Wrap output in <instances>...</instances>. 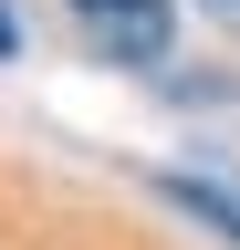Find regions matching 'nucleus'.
Instances as JSON below:
<instances>
[{
	"label": "nucleus",
	"instance_id": "f257e3e1",
	"mask_svg": "<svg viewBox=\"0 0 240 250\" xmlns=\"http://www.w3.org/2000/svg\"><path fill=\"white\" fill-rule=\"evenodd\" d=\"M73 21L94 31V52H105V62H167V52H177L167 0H73Z\"/></svg>",
	"mask_w": 240,
	"mask_h": 250
},
{
	"label": "nucleus",
	"instance_id": "f03ea898",
	"mask_svg": "<svg viewBox=\"0 0 240 250\" xmlns=\"http://www.w3.org/2000/svg\"><path fill=\"white\" fill-rule=\"evenodd\" d=\"M167 198H177V208H198V219H219V229L240 240V188H219V177H167Z\"/></svg>",
	"mask_w": 240,
	"mask_h": 250
},
{
	"label": "nucleus",
	"instance_id": "7ed1b4c3",
	"mask_svg": "<svg viewBox=\"0 0 240 250\" xmlns=\"http://www.w3.org/2000/svg\"><path fill=\"white\" fill-rule=\"evenodd\" d=\"M11 52H21V31H11V11H0V62H11Z\"/></svg>",
	"mask_w": 240,
	"mask_h": 250
},
{
	"label": "nucleus",
	"instance_id": "20e7f679",
	"mask_svg": "<svg viewBox=\"0 0 240 250\" xmlns=\"http://www.w3.org/2000/svg\"><path fill=\"white\" fill-rule=\"evenodd\" d=\"M219 11H230V0H219Z\"/></svg>",
	"mask_w": 240,
	"mask_h": 250
}]
</instances>
